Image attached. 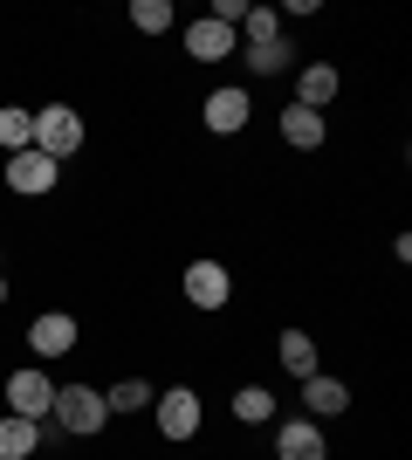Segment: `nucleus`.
Masks as SVG:
<instances>
[{
    "mask_svg": "<svg viewBox=\"0 0 412 460\" xmlns=\"http://www.w3.org/2000/svg\"><path fill=\"white\" fill-rule=\"evenodd\" d=\"M62 420V433H103V420H110V405H103V392H90V385H69V392H56V405H48Z\"/></svg>",
    "mask_w": 412,
    "mask_h": 460,
    "instance_id": "f257e3e1",
    "label": "nucleus"
},
{
    "mask_svg": "<svg viewBox=\"0 0 412 460\" xmlns=\"http://www.w3.org/2000/svg\"><path fill=\"white\" fill-rule=\"evenodd\" d=\"M186 296H193V309H220L234 296V282H227L220 261H193V269H186Z\"/></svg>",
    "mask_w": 412,
    "mask_h": 460,
    "instance_id": "39448f33",
    "label": "nucleus"
},
{
    "mask_svg": "<svg viewBox=\"0 0 412 460\" xmlns=\"http://www.w3.org/2000/svg\"><path fill=\"white\" fill-rule=\"evenodd\" d=\"M7 405H14V420H41L56 405V385L41 378V371H14L7 378Z\"/></svg>",
    "mask_w": 412,
    "mask_h": 460,
    "instance_id": "7ed1b4c3",
    "label": "nucleus"
},
{
    "mask_svg": "<svg viewBox=\"0 0 412 460\" xmlns=\"http://www.w3.org/2000/svg\"><path fill=\"white\" fill-rule=\"evenodd\" d=\"M330 96H337V69L330 62H310V69L295 76V103H302V111H323Z\"/></svg>",
    "mask_w": 412,
    "mask_h": 460,
    "instance_id": "9b49d317",
    "label": "nucleus"
},
{
    "mask_svg": "<svg viewBox=\"0 0 412 460\" xmlns=\"http://www.w3.org/2000/svg\"><path fill=\"white\" fill-rule=\"evenodd\" d=\"M7 186H14V192H48V186H56V158H41L35 145L14 152V158H7Z\"/></svg>",
    "mask_w": 412,
    "mask_h": 460,
    "instance_id": "6e6552de",
    "label": "nucleus"
},
{
    "mask_svg": "<svg viewBox=\"0 0 412 460\" xmlns=\"http://www.w3.org/2000/svg\"><path fill=\"white\" fill-rule=\"evenodd\" d=\"M35 447H41V426L35 420H14V412L0 420V460H28Z\"/></svg>",
    "mask_w": 412,
    "mask_h": 460,
    "instance_id": "4468645a",
    "label": "nucleus"
},
{
    "mask_svg": "<svg viewBox=\"0 0 412 460\" xmlns=\"http://www.w3.org/2000/svg\"><path fill=\"white\" fill-rule=\"evenodd\" d=\"M241 28H248V49L282 41V14H275V7H248V14H241Z\"/></svg>",
    "mask_w": 412,
    "mask_h": 460,
    "instance_id": "f3484780",
    "label": "nucleus"
},
{
    "mask_svg": "<svg viewBox=\"0 0 412 460\" xmlns=\"http://www.w3.org/2000/svg\"><path fill=\"white\" fill-rule=\"evenodd\" d=\"M76 145H83V117L69 111V103H56V111L35 117V152H41V158H56V165H62Z\"/></svg>",
    "mask_w": 412,
    "mask_h": 460,
    "instance_id": "f03ea898",
    "label": "nucleus"
},
{
    "mask_svg": "<svg viewBox=\"0 0 412 460\" xmlns=\"http://www.w3.org/2000/svg\"><path fill=\"white\" fill-rule=\"evenodd\" d=\"M248 111H255V103H248V90H214V96H206V131L234 137L241 124H248Z\"/></svg>",
    "mask_w": 412,
    "mask_h": 460,
    "instance_id": "1a4fd4ad",
    "label": "nucleus"
},
{
    "mask_svg": "<svg viewBox=\"0 0 412 460\" xmlns=\"http://www.w3.org/2000/svg\"><path fill=\"white\" fill-rule=\"evenodd\" d=\"M282 137H289L295 152H316V145H323V111H302V103H289V111H282Z\"/></svg>",
    "mask_w": 412,
    "mask_h": 460,
    "instance_id": "ddd939ff",
    "label": "nucleus"
},
{
    "mask_svg": "<svg viewBox=\"0 0 412 460\" xmlns=\"http://www.w3.org/2000/svg\"><path fill=\"white\" fill-rule=\"evenodd\" d=\"M275 454H282V460H323V433H316V420H289L282 433H275Z\"/></svg>",
    "mask_w": 412,
    "mask_h": 460,
    "instance_id": "9d476101",
    "label": "nucleus"
},
{
    "mask_svg": "<svg viewBox=\"0 0 412 460\" xmlns=\"http://www.w3.org/2000/svg\"><path fill=\"white\" fill-rule=\"evenodd\" d=\"M302 405H310L316 420H337V412L351 405V392H344L337 378H323V371H316V378H302Z\"/></svg>",
    "mask_w": 412,
    "mask_h": 460,
    "instance_id": "f8f14e48",
    "label": "nucleus"
},
{
    "mask_svg": "<svg viewBox=\"0 0 412 460\" xmlns=\"http://www.w3.org/2000/svg\"><path fill=\"white\" fill-rule=\"evenodd\" d=\"M241 14H248L241 0H214V21H227V28H241Z\"/></svg>",
    "mask_w": 412,
    "mask_h": 460,
    "instance_id": "4be33fe9",
    "label": "nucleus"
},
{
    "mask_svg": "<svg viewBox=\"0 0 412 460\" xmlns=\"http://www.w3.org/2000/svg\"><path fill=\"white\" fill-rule=\"evenodd\" d=\"M158 433H165V440H193V433H199V399L186 392V385L158 399Z\"/></svg>",
    "mask_w": 412,
    "mask_h": 460,
    "instance_id": "20e7f679",
    "label": "nucleus"
},
{
    "mask_svg": "<svg viewBox=\"0 0 412 460\" xmlns=\"http://www.w3.org/2000/svg\"><path fill=\"white\" fill-rule=\"evenodd\" d=\"M275 350H282V365H289L295 378H316V344L302 337V330H282V344H275Z\"/></svg>",
    "mask_w": 412,
    "mask_h": 460,
    "instance_id": "2eb2a0df",
    "label": "nucleus"
},
{
    "mask_svg": "<svg viewBox=\"0 0 412 460\" xmlns=\"http://www.w3.org/2000/svg\"><path fill=\"white\" fill-rule=\"evenodd\" d=\"M0 145H7V158L28 152V145H35V117L28 111H0Z\"/></svg>",
    "mask_w": 412,
    "mask_h": 460,
    "instance_id": "dca6fc26",
    "label": "nucleus"
},
{
    "mask_svg": "<svg viewBox=\"0 0 412 460\" xmlns=\"http://www.w3.org/2000/svg\"><path fill=\"white\" fill-rule=\"evenodd\" d=\"M131 21H137V35H165L172 28V0H131Z\"/></svg>",
    "mask_w": 412,
    "mask_h": 460,
    "instance_id": "a211bd4d",
    "label": "nucleus"
},
{
    "mask_svg": "<svg viewBox=\"0 0 412 460\" xmlns=\"http://www.w3.org/2000/svg\"><path fill=\"white\" fill-rule=\"evenodd\" d=\"M103 405H110V412H137V405H152V385H145V378H124L118 392H103Z\"/></svg>",
    "mask_w": 412,
    "mask_h": 460,
    "instance_id": "aec40b11",
    "label": "nucleus"
},
{
    "mask_svg": "<svg viewBox=\"0 0 412 460\" xmlns=\"http://www.w3.org/2000/svg\"><path fill=\"white\" fill-rule=\"evenodd\" d=\"M28 350H35V358H69V350H76V316H35Z\"/></svg>",
    "mask_w": 412,
    "mask_h": 460,
    "instance_id": "0eeeda50",
    "label": "nucleus"
},
{
    "mask_svg": "<svg viewBox=\"0 0 412 460\" xmlns=\"http://www.w3.org/2000/svg\"><path fill=\"white\" fill-rule=\"evenodd\" d=\"M186 56L193 62H220V56H234V28H227V21H193V28H186Z\"/></svg>",
    "mask_w": 412,
    "mask_h": 460,
    "instance_id": "423d86ee",
    "label": "nucleus"
},
{
    "mask_svg": "<svg viewBox=\"0 0 412 460\" xmlns=\"http://www.w3.org/2000/svg\"><path fill=\"white\" fill-rule=\"evenodd\" d=\"M0 303H7V275H0Z\"/></svg>",
    "mask_w": 412,
    "mask_h": 460,
    "instance_id": "5701e85b",
    "label": "nucleus"
},
{
    "mask_svg": "<svg viewBox=\"0 0 412 460\" xmlns=\"http://www.w3.org/2000/svg\"><path fill=\"white\" fill-rule=\"evenodd\" d=\"M234 412L248 426H261V420H275V399H268V385H241V399H234Z\"/></svg>",
    "mask_w": 412,
    "mask_h": 460,
    "instance_id": "6ab92c4d",
    "label": "nucleus"
},
{
    "mask_svg": "<svg viewBox=\"0 0 412 460\" xmlns=\"http://www.w3.org/2000/svg\"><path fill=\"white\" fill-rule=\"evenodd\" d=\"M248 69H255V76H275V69H289V49H282V41H261V49H248Z\"/></svg>",
    "mask_w": 412,
    "mask_h": 460,
    "instance_id": "412c9836",
    "label": "nucleus"
}]
</instances>
